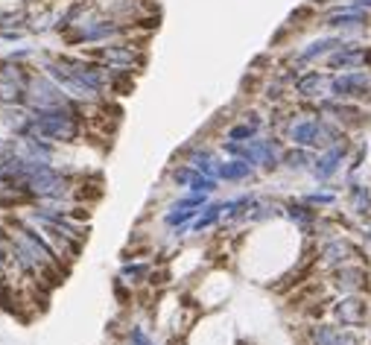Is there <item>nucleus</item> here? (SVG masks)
Listing matches in <instances>:
<instances>
[{
	"label": "nucleus",
	"instance_id": "dca6fc26",
	"mask_svg": "<svg viewBox=\"0 0 371 345\" xmlns=\"http://www.w3.org/2000/svg\"><path fill=\"white\" fill-rule=\"evenodd\" d=\"M368 295H371V287H368Z\"/></svg>",
	"mask_w": 371,
	"mask_h": 345
},
{
	"label": "nucleus",
	"instance_id": "f8f14e48",
	"mask_svg": "<svg viewBox=\"0 0 371 345\" xmlns=\"http://www.w3.org/2000/svg\"><path fill=\"white\" fill-rule=\"evenodd\" d=\"M254 176H257V170L243 158H225V161H219V167H217L219 185L222 182L225 185H246V182H252Z\"/></svg>",
	"mask_w": 371,
	"mask_h": 345
},
{
	"label": "nucleus",
	"instance_id": "39448f33",
	"mask_svg": "<svg viewBox=\"0 0 371 345\" xmlns=\"http://www.w3.org/2000/svg\"><path fill=\"white\" fill-rule=\"evenodd\" d=\"M325 287L333 295H354V293H368L371 287V260H354L340 269L325 275Z\"/></svg>",
	"mask_w": 371,
	"mask_h": 345
},
{
	"label": "nucleus",
	"instance_id": "9b49d317",
	"mask_svg": "<svg viewBox=\"0 0 371 345\" xmlns=\"http://www.w3.org/2000/svg\"><path fill=\"white\" fill-rule=\"evenodd\" d=\"M313 161H316V153L313 150H307V146L286 143L284 158H281V170L289 173V176H310Z\"/></svg>",
	"mask_w": 371,
	"mask_h": 345
},
{
	"label": "nucleus",
	"instance_id": "f3484780",
	"mask_svg": "<svg viewBox=\"0 0 371 345\" xmlns=\"http://www.w3.org/2000/svg\"><path fill=\"white\" fill-rule=\"evenodd\" d=\"M368 143H371V141H368Z\"/></svg>",
	"mask_w": 371,
	"mask_h": 345
},
{
	"label": "nucleus",
	"instance_id": "4468645a",
	"mask_svg": "<svg viewBox=\"0 0 371 345\" xmlns=\"http://www.w3.org/2000/svg\"><path fill=\"white\" fill-rule=\"evenodd\" d=\"M357 234H360V243H363V249H365V255L371 258V220L360 225V232H357Z\"/></svg>",
	"mask_w": 371,
	"mask_h": 345
},
{
	"label": "nucleus",
	"instance_id": "f03ea898",
	"mask_svg": "<svg viewBox=\"0 0 371 345\" xmlns=\"http://www.w3.org/2000/svg\"><path fill=\"white\" fill-rule=\"evenodd\" d=\"M351 150H354V138L340 141V143L328 146V150L316 153L310 178H313L316 185H336V188H342V178H345V170H348ZM342 190H345V188H342Z\"/></svg>",
	"mask_w": 371,
	"mask_h": 345
},
{
	"label": "nucleus",
	"instance_id": "423d86ee",
	"mask_svg": "<svg viewBox=\"0 0 371 345\" xmlns=\"http://www.w3.org/2000/svg\"><path fill=\"white\" fill-rule=\"evenodd\" d=\"M304 342L307 345H368L365 331H354V328H342L330 319L310 322L304 331Z\"/></svg>",
	"mask_w": 371,
	"mask_h": 345
},
{
	"label": "nucleus",
	"instance_id": "1a4fd4ad",
	"mask_svg": "<svg viewBox=\"0 0 371 345\" xmlns=\"http://www.w3.org/2000/svg\"><path fill=\"white\" fill-rule=\"evenodd\" d=\"M342 202H345V211L354 223H368L371 220V185L363 182V178H351L345 182V190H342Z\"/></svg>",
	"mask_w": 371,
	"mask_h": 345
},
{
	"label": "nucleus",
	"instance_id": "ddd939ff",
	"mask_svg": "<svg viewBox=\"0 0 371 345\" xmlns=\"http://www.w3.org/2000/svg\"><path fill=\"white\" fill-rule=\"evenodd\" d=\"M301 199L307 202V205H313V208H319L321 213H325V211H340V205H342V188H336V185H316L310 190H304Z\"/></svg>",
	"mask_w": 371,
	"mask_h": 345
},
{
	"label": "nucleus",
	"instance_id": "20e7f679",
	"mask_svg": "<svg viewBox=\"0 0 371 345\" xmlns=\"http://www.w3.org/2000/svg\"><path fill=\"white\" fill-rule=\"evenodd\" d=\"M328 319L354 328V331H365L371 325V295L368 293H354V295H333L328 302Z\"/></svg>",
	"mask_w": 371,
	"mask_h": 345
},
{
	"label": "nucleus",
	"instance_id": "6e6552de",
	"mask_svg": "<svg viewBox=\"0 0 371 345\" xmlns=\"http://www.w3.org/2000/svg\"><path fill=\"white\" fill-rule=\"evenodd\" d=\"M293 91L301 103L316 106L321 100H328V97H333V73L330 71H301Z\"/></svg>",
	"mask_w": 371,
	"mask_h": 345
},
{
	"label": "nucleus",
	"instance_id": "2eb2a0df",
	"mask_svg": "<svg viewBox=\"0 0 371 345\" xmlns=\"http://www.w3.org/2000/svg\"><path fill=\"white\" fill-rule=\"evenodd\" d=\"M365 342H368V345H371V325H368V328H365Z\"/></svg>",
	"mask_w": 371,
	"mask_h": 345
},
{
	"label": "nucleus",
	"instance_id": "9d476101",
	"mask_svg": "<svg viewBox=\"0 0 371 345\" xmlns=\"http://www.w3.org/2000/svg\"><path fill=\"white\" fill-rule=\"evenodd\" d=\"M319 217H321V211L304 202V199H301V193H298V196H289V199H284V220H286L289 225H293L298 234L307 237V234L313 232V225L319 223Z\"/></svg>",
	"mask_w": 371,
	"mask_h": 345
},
{
	"label": "nucleus",
	"instance_id": "7ed1b4c3",
	"mask_svg": "<svg viewBox=\"0 0 371 345\" xmlns=\"http://www.w3.org/2000/svg\"><path fill=\"white\" fill-rule=\"evenodd\" d=\"M321 118H328L330 123H336L340 129H345L348 135L360 138L365 129L371 126V108L360 106V103H348V100H336V97H328V100L316 103Z\"/></svg>",
	"mask_w": 371,
	"mask_h": 345
},
{
	"label": "nucleus",
	"instance_id": "0eeeda50",
	"mask_svg": "<svg viewBox=\"0 0 371 345\" xmlns=\"http://www.w3.org/2000/svg\"><path fill=\"white\" fill-rule=\"evenodd\" d=\"M333 97L336 100L371 106V71H342L333 73Z\"/></svg>",
	"mask_w": 371,
	"mask_h": 345
},
{
	"label": "nucleus",
	"instance_id": "f257e3e1",
	"mask_svg": "<svg viewBox=\"0 0 371 345\" xmlns=\"http://www.w3.org/2000/svg\"><path fill=\"white\" fill-rule=\"evenodd\" d=\"M354 260H371L363 249V243L360 240H354V234H336L330 240H321L316 243V267L321 272H333V269H340L345 264H354Z\"/></svg>",
	"mask_w": 371,
	"mask_h": 345
}]
</instances>
